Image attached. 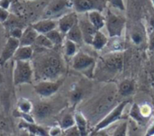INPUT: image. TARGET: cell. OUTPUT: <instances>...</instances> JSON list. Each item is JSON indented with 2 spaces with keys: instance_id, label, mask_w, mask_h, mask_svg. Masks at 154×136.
Listing matches in <instances>:
<instances>
[{
  "instance_id": "cell-1",
  "label": "cell",
  "mask_w": 154,
  "mask_h": 136,
  "mask_svg": "<svg viewBox=\"0 0 154 136\" xmlns=\"http://www.w3.org/2000/svg\"><path fill=\"white\" fill-rule=\"evenodd\" d=\"M44 52L43 51H39L40 55L34 58L35 62L32 64L34 76H37L41 79H59L64 72L62 59L57 54Z\"/></svg>"
},
{
  "instance_id": "cell-2",
  "label": "cell",
  "mask_w": 154,
  "mask_h": 136,
  "mask_svg": "<svg viewBox=\"0 0 154 136\" xmlns=\"http://www.w3.org/2000/svg\"><path fill=\"white\" fill-rule=\"evenodd\" d=\"M34 78V70L31 60H14L13 71V81L14 86L32 84Z\"/></svg>"
},
{
  "instance_id": "cell-3",
  "label": "cell",
  "mask_w": 154,
  "mask_h": 136,
  "mask_svg": "<svg viewBox=\"0 0 154 136\" xmlns=\"http://www.w3.org/2000/svg\"><path fill=\"white\" fill-rule=\"evenodd\" d=\"M71 66L75 70L82 72L88 78H93L96 68V60L83 51H78L73 56Z\"/></svg>"
},
{
  "instance_id": "cell-4",
  "label": "cell",
  "mask_w": 154,
  "mask_h": 136,
  "mask_svg": "<svg viewBox=\"0 0 154 136\" xmlns=\"http://www.w3.org/2000/svg\"><path fill=\"white\" fill-rule=\"evenodd\" d=\"M126 20L123 15H118L107 10L106 15V27L110 38H121L125 29Z\"/></svg>"
},
{
  "instance_id": "cell-5",
  "label": "cell",
  "mask_w": 154,
  "mask_h": 136,
  "mask_svg": "<svg viewBox=\"0 0 154 136\" xmlns=\"http://www.w3.org/2000/svg\"><path fill=\"white\" fill-rule=\"evenodd\" d=\"M129 100H125L122 101L120 104H118L116 107H114L112 110H110L95 126V129L93 130V133H97L100 130H104L106 129L109 125H113L114 123L120 121L122 119L123 116V113L125 111V108L126 107V106L128 105Z\"/></svg>"
},
{
  "instance_id": "cell-6",
  "label": "cell",
  "mask_w": 154,
  "mask_h": 136,
  "mask_svg": "<svg viewBox=\"0 0 154 136\" xmlns=\"http://www.w3.org/2000/svg\"><path fill=\"white\" fill-rule=\"evenodd\" d=\"M69 2L78 14H86L93 10L103 12L107 5L106 0H69Z\"/></svg>"
},
{
  "instance_id": "cell-7",
  "label": "cell",
  "mask_w": 154,
  "mask_h": 136,
  "mask_svg": "<svg viewBox=\"0 0 154 136\" xmlns=\"http://www.w3.org/2000/svg\"><path fill=\"white\" fill-rule=\"evenodd\" d=\"M63 79H42L38 83H36L33 87L34 92L42 98H48L53 96L62 86Z\"/></svg>"
},
{
  "instance_id": "cell-8",
  "label": "cell",
  "mask_w": 154,
  "mask_h": 136,
  "mask_svg": "<svg viewBox=\"0 0 154 136\" xmlns=\"http://www.w3.org/2000/svg\"><path fill=\"white\" fill-rule=\"evenodd\" d=\"M124 55L122 51H112L102 59V67L108 73H117L123 70Z\"/></svg>"
},
{
  "instance_id": "cell-9",
  "label": "cell",
  "mask_w": 154,
  "mask_h": 136,
  "mask_svg": "<svg viewBox=\"0 0 154 136\" xmlns=\"http://www.w3.org/2000/svg\"><path fill=\"white\" fill-rule=\"evenodd\" d=\"M69 8H72L69 0H52L43 12L44 18L61 16Z\"/></svg>"
},
{
  "instance_id": "cell-10",
  "label": "cell",
  "mask_w": 154,
  "mask_h": 136,
  "mask_svg": "<svg viewBox=\"0 0 154 136\" xmlns=\"http://www.w3.org/2000/svg\"><path fill=\"white\" fill-rule=\"evenodd\" d=\"M20 46L19 39L14 37L9 36L0 55V65H5L10 59H13L14 52L16 51L17 48Z\"/></svg>"
},
{
  "instance_id": "cell-11",
  "label": "cell",
  "mask_w": 154,
  "mask_h": 136,
  "mask_svg": "<svg viewBox=\"0 0 154 136\" xmlns=\"http://www.w3.org/2000/svg\"><path fill=\"white\" fill-rule=\"evenodd\" d=\"M58 29L64 34L66 33L79 22L78 13L73 11L62 14L58 20Z\"/></svg>"
},
{
  "instance_id": "cell-12",
  "label": "cell",
  "mask_w": 154,
  "mask_h": 136,
  "mask_svg": "<svg viewBox=\"0 0 154 136\" xmlns=\"http://www.w3.org/2000/svg\"><path fill=\"white\" fill-rule=\"evenodd\" d=\"M86 14H87V13H86ZM79 24L80 30L82 32L84 42L87 43V44L91 45L93 37H94V35H95V33H96V32L97 30L90 23V21L88 20V15L86 17H82V18L79 17Z\"/></svg>"
},
{
  "instance_id": "cell-13",
  "label": "cell",
  "mask_w": 154,
  "mask_h": 136,
  "mask_svg": "<svg viewBox=\"0 0 154 136\" xmlns=\"http://www.w3.org/2000/svg\"><path fill=\"white\" fill-rule=\"evenodd\" d=\"M32 26L38 33L46 34L50 31L58 28V21L53 18H43L42 20L32 23Z\"/></svg>"
},
{
  "instance_id": "cell-14",
  "label": "cell",
  "mask_w": 154,
  "mask_h": 136,
  "mask_svg": "<svg viewBox=\"0 0 154 136\" xmlns=\"http://www.w3.org/2000/svg\"><path fill=\"white\" fill-rule=\"evenodd\" d=\"M33 116L35 118V121H42L46 118H48L51 114L52 113V107L51 105L45 103V102H41L38 103L32 110Z\"/></svg>"
},
{
  "instance_id": "cell-15",
  "label": "cell",
  "mask_w": 154,
  "mask_h": 136,
  "mask_svg": "<svg viewBox=\"0 0 154 136\" xmlns=\"http://www.w3.org/2000/svg\"><path fill=\"white\" fill-rule=\"evenodd\" d=\"M34 50L32 45H20L13 56L14 60H31L33 58Z\"/></svg>"
},
{
  "instance_id": "cell-16",
  "label": "cell",
  "mask_w": 154,
  "mask_h": 136,
  "mask_svg": "<svg viewBox=\"0 0 154 136\" xmlns=\"http://www.w3.org/2000/svg\"><path fill=\"white\" fill-rule=\"evenodd\" d=\"M19 128L22 130L27 131L31 135H49L47 130H45L42 126L37 125L35 123H28V122L22 120L19 123Z\"/></svg>"
},
{
  "instance_id": "cell-17",
  "label": "cell",
  "mask_w": 154,
  "mask_h": 136,
  "mask_svg": "<svg viewBox=\"0 0 154 136\" xmlns=\"http://www.w3.org/2000/svg\"><path fill=\"white\" fill-rule=\"evenodd\" d=\"M38 34L39 33L35 31L32 24L26 26L23 31L21 38L19 39L20 45H33Z\"/></svg>"
},
{
  "instance_id": "cell-18",
  "label": "cell",
  "mask_w": 154,
  "mask_h": 136,
  "mask_svg": "<svg viewBox=\"0 0 154 136\" xmlns=\"http://www.w3.org/2000/svg\"><path fill=\"white\" fill-rule=\"evenodd\" d=\"M88 20L94 25L97 30H101L106 25V16L102 14V12L97 10H93L87 13Z\"/></svg>"
},
{
  "instance_id": "cell-19",
  "label": "cell",
  "mask_w": 154,
  "mask_h": 136,
  "mask_svg": "<svg viewBox=\"0 0 154 136\" xmlns=\"http://www.w3.org/2000/svg\"><path fill=\"white\" fill-rule=\"evenodd\" d=\"M135 91V83L133 79L123 80L118 88V94L122 97H130Z\"/></svg>"
},
{
  "instance_id": "cell-20",
  "label": "cell",
  "mask_w": 154,
  "mask_h": 136,
  "mask_svg": "<svg viewBox=\"0 0 154 136\" xmlns=\"http://www.w3.org/2000/svg\"><path fill=\"white\" fill-rule=\"evenodd\" d=\"M75 117V125H77L80 135L86 136L88 134V124L85 116L81 112H77L74 115Z\"/></svg>"
},
{
  "instance_id": "cell-21",
  "label": "cell",
  "mask_w": 154,
  "mask_h": 136,
  "mask_svg": "<svg viewBox=\"0 0 154 136\" xmlns=\"http://www.w3.org/2000/svg\"><path fill=\"white\" fill-rule=\"evenodd\" d=\"M65 38L66 39H69L74 42H76L78 45H81L83 42H84V40H83V35H82V32L80 30V27H79V22L78 23H76L65 35Z\"/></svg>"
},
{
  "instance_id": "cell-22",
  "label": "cell",
  "mask_w": 154,
  "mask_h": 136,
  "mask_svg": "<svg viewBox=\"0 0 154 136\" xmlns=\"http://www.w3.org/2000/svg\"><path fill=\"white\" fill-rule=\"evenodd\" d=\"M108 43V38L106 37V35L105 33H103L101 32V30H97L93 37L91 45L92 47L97 50V51H100L102 49H104L106 44Z\"/></svg>"
},
{
  "instance_id": "cell-23",
  "label": "cell",
  "mask_w": 154,
  "mask_h": 136,
  "mask_svg": "<svg viewBox=\"0 0 154 136\" xmlns=\"http://www.w3.org/2000/svg\"><path fill=\"white\" fill-rule=\"evenodd\" d=\"M130 117L134 120L139 125H145L148 121H149V118H146L144 117L141 111H140V107H139V105H137L136 103H134L132 107H131V110H130Z\"/></svg>"
},
{
  "instance_id": "cell-24",
  "label": "cell",
  "mask_w": 154,
  "mask_h": 136,
  "mask_svg": "<svg viewBox=\"0 0 154 136\" xmlns=\"http://www.w3.org/2000/svg\"><path fill=\"white\" fill-rule=\"evenodd\" d=\"M33 45H35L37 48H39V51H44V50H52L54 48L53 43L51 42V40L46 36V34L39 33Z\"/></svg>"
},
{
  "instance_id": "cell-25",
  "label": "cell",
  "mask_w": 154,
  "mask_h": 136,
  "mask_svg": "<svg viewBox=\"0 0 154 136\" xmlns=\"http://www.w3.org/2000/svg\"><path fill=\"white\" fill-rule=\"evenodd\" d=\"M46 36L51 40V42L53 43L54 47L56 46H60L63 44L64 42V38H65V35L58 29H53L51 31H50L49 32L46 33Z\"/></svg>"
},
{
  "instance_id": "cell-26",
  "label": "cell",
  "mask_w": 154,
  "mask_h": 136,
  "mask_svg": "<svg viewBox=\"0 0 154 136\" xmlns=\"http://www.w3.org/2000/svg\"><path fill=\"white\" fill-rule=\"evenodd\" d=\"M78 44L69 39L64 40L63 42V50H64V54L67 57L73 58V56L78 52Z\"/></svg>"
},
{
  "instance_id": "cell-27",
  "label": "cell",
  "mask_w": 154,
  "mask_h": 136,
  "mask_svg": "<svg viewBox=\"0 0 154 136\" xmlns=\"http://www.w3.org/2000/svg\"><path fill=\"white\" fill-rule=\"evenodd\" d=\"M33 107H34V106L32 103V101L27 99V98L21 97L17 101V109L19 111H21V112H23V113H32Z\"/></svg>"
},
{
  "instance_id": "cell-28",
  "label": "cell",
  "mask_w": 154,
  "mask_h": 136,
  "mask_svg": "<svg viewBox=\"0 0 154 136\" xmlns=\"http://www.w3.org/2000/svg\"><path fill=\"white\" fill-rule=\"evenodd\" d=\"M60 127L62 128V130H66L73 125H75V117L74 115H72L71 113H67L65 115L62 116L60 124Z\"/></svg>"
},
{
  "instance_id": "cell-29",
  "label": "cell",
  "mask_w": 154,
  "mask_h": 136,
  "mask_svg": "<svg viewBox=\"0 0 154 136\" xmlns=\"http://www.w3.org/2000/svg\"><path fill=\"white\" fill-rule=\"evenodd\" d=\"M14 116L17 118H21L23 121H25L28 123H35V118L33 116L31 115V113H23L16 109L14 113Z\"/></svg>"
},
{
  "instance_id": "cell-30",
  "label": "cell",
  "mask_w": 154,
  "mask_h": 136,
  "mask_svg": "<svg viewBox=\"0 0 154 136\" xmlns=\"http://www.w3.org/2000/svg\"><path fill=\"white\" fill-rule=\"evenodd\" d=\"M131 39L132 41L134 42V44L136 45H141L143 41H144V36L141 30L139 29H134L133 32H132V34H131Z\"/></svg>"
},
{
  "instance_id": "cell-31",
  "label": "cell",
  "mask_w": 154,
  "mask_h": 136,
  "mask_svg": "<svg viewBox=\"0 0 154 136\" xmlns=\"http://www.w3.org/2000/svg\"><path fill=\"white\" fill-rule=\"evenodd\" d=\"M128 132V124L126 121H123L120 123V125L115 129L113 135L115 136H125L127 135Z\"/></svg>"
},
{
  "instance_id": "cell-32",
  "label": "cell",
  "mask_w": 154,
  "mask_h": 136,
  "mask_svg": "<svg viewBox=\"0 0 154 136\" xmlns=\"http://www.w3.org/2000/svg\"><path fill=\"white\" fill-rule=\"evenodd\" d=\"M107 5L112 6L113 8H116L120 11H125V5L124 0H106Z\"/></svg>"
},
{
  "instance_id": "cell-33",
  "label": "cell",
  "mask_w": 154,
  "mask_h": 136,
  "mask_svg": "<svg viewBox=\"0 0 154 136\" xmlns=\"http://www.w3.org/2000/svg\"><path fill=\"white\" fill-rule=\"evenodd\" d=\"M140 107V111L142 113V115L146 117V118H149L151 117L152 116V107L149 105V104H143L141 106H139Z\"/></svg>"
},
{
  "instance_id": "cell-34",
  "label": "cell",
  "mask_w": 154,
  "mask_h": 136,
  "mask_svg": "<svg viewBox=\"0 0 154 136\" xmlns=\"http://www.w3.org/2000/svg\"><path fill=\"white\" fill-rule=\"evenodd\" d=\"M62 134L69 136H81L76 125L71 126V127H69V128H68V129H66V130H63Z\"/></svg>"
},
{
  "instance_id": "cell-35",
  "label": "cell",
  "mask_w": 154,
  "mask_h": 136,
  "mask_svg": "<svg viewBox=\"0 0 154 136\" xmlns=\"http://www.w3.org/2000/svg\"><path fill=\"white\" fill-rule=\"evenodd\" d=\"M63 133V130L62 128L60 127V125H53L51 126L49 130H48V134L51 136H57V135H61Z\"/></svg>"
},
{
  "instance_id": "cell-36",
  "label": "cell",
  "mask_w": 154,
  "mask_h": 136,
  "mask_svg": "<svg viewBox=\"0 0 154 136\" xmlns=\"http://www.w3.org/2000/svg\"><path fill=\"white\" fill-rule=\"evenodd\" d=\"M23 29L21 27H18V26H14V27H12L10 32H9V36H12V37H14L16 39H20L22 34H23Z\"/></svg>"
},
{
  "instance_id": "cell-37",
  "label": "cell",
  "mask_w": 154,
  "mask_h": 136,
  "mask_svg": "<svg viewBox=\"0 0 154 136\" xmlns=\"http://www.w3.org/2000/svg\"><path fill=\"white\" fill-rule=\"evenodd\" d=\"M81 97H82V92H81V90L76 89V90H74L72 92V94L70 96V100H71V102L73 104H77L78 102L80 101Z\"/></svg>"
},
{
  "instance_id": "cell-38",
  "label": "cell",
  "mask_w": 154,
  "mask_h": 136,
  "mask_svg": "<svg viewBox=\"0 0 154 136\" xmlns=\"http://www.w3.org/2000/svg\"><path fill=\"white\" fill-rule=\"evenodd\" d=\"M9 16H10V14H9L8 10L0 7V23H5L7 21V19L9 18Z\"/></svg>"
},
{
  "instance_id": "cell-39",
  "label": "cell",
  "mask_w": 154,
  "mask_h": 136,
  "mask_svg": "<svg viewBox=\"0 0 154 136\" xmlns=\"http://www.w3.org/2000/svg\"><path fill=\"white\" fill-rule=\"evenodd\" d=\"M148 49L151 51H154V29L148 34Z\"/></svg>"
},
{
  "instance_id": "cell-40",
  "label": "cell",
  "mask_w": 154,
  "mask_h": 136,
  "mask_svg": "<svg viewBox=\"0 0 154 136\" xmlns=\"http://www.w3.org/2000/svg\"><path fill=\"white\" fill-rule=\"evenodd\" d=\"M12 0H0V7L5 9H9Z\"/></svg>"
},
{
  "instance_id": "cell-41",
  "label": "cell",
  "mask_w": 154,
  "mask_h": 136,
  "mask_svg": "<svg viewBox=\"0 0 154 136\" xmlns=\"http://www.w3.org/2000/svg\"><path fill=\"white\" fill-rule=\"evenodd\" d=\"M146 135H154V122L151 125V126L149 127V129L147 130V133H146Z\"/></svg>"
},
{
  "instance_id": "cell-42",
  "label": "cell",
  "mask_w": 154,
  "mask_h": 136,
  "mask_svg": "<svg viewBox=\"0 0 154 136\" xmlns=\"http://www.w3.org/2000/svg\"><path fill=\"white\" fill-rule=\"evenodd\" d=\"M149 23H150V26L152 27V29H154V14H152L150 16Z\"/></svg>"
},
{
  "instance_id": "cell-43",
  "label": "cell",
  "mask_w": 154,
  "mask_h": 136,
  "mask_svg": "<svg viewBox=\"0 0 154 136\" xmlns=\"http://www.w3.org/2000/svg\"><path fill=\"white\" fill-rule=\"evenodd\" d=\"M152 79L154 80V71H152Z\"/></svg>"
},
{
  "instance_id": "cell-44",
  "label": "cell",
  "mask_w": 154,
  "mask_h": 136,
  "mask_svg": "<svg viewBox=\"0 0 154 136\" xmlns=\"http://www.w3.org/2000/svg\"><path fill=\"white\" fill-rule=\"evenodd\" d=\"M152 4H153V5H154V0H152Z\"/></svg>"
},
{
  "instance_id": "cell-45",
  "label": "cell",
  "mask_w": 154,
  "mask_h": 136,
  "mask_svg": "<svg viewBox=\"0 0 154 136\" xmlns=\"http://www.w3.org/2000/svg\"><path fill=\"white\" fill-rule=\"evenodd\" d=\"M29 1H34V0H29Z\"/></svg>"
}]
</instances>
